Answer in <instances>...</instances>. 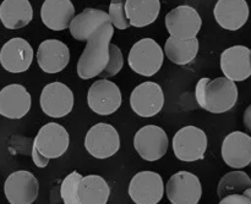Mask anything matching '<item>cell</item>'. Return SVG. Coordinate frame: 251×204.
Wrapping results in <instances>:
<instances>
[{"instance_id": "1", "label": "cell", "mask_w": 251, "mask_h": 204, "mask_svg": "<svg viewBox=\"0 0 251 204\" xmlns=\"http://www.w3.org/2000/svg\"><path fill=\"white\" fill-rule=\"evenodd\" d=\"M113 27L110 21L104 22L88 38L76 68L81 80L95 78L105 70L110 59V41L114 33Z\"/></svg>"}, {"instance_id": "2", "label": "cell", "mask_w": 251, "mask_h": 204, "mask_svg": "<svg viewBox=\"0 0 251 204\" xmlns=\"http://www.w3.org/2000/svg\"><path fill=\"white\" fill-rule=\"evenodd\" d=\"M195 98L202 109L212 114H223L237 104L238 87L227 77H203L196 85Z\"/></svg>"}, {"instance_id": "3", "label": "cell", "mask_w": 251, "mask_h": 204, "mask_svg": "<svg viewBox=\"0 0 251 204\" xmlns=\"http://www.w3.org/2000/svg\"><path fill=\"white\" fill-rule=\"evenodd\" d=\"M163 49L152 38H144L136 42L127 58L130 68L146 77L156 75L163 65Z\"/></svg>"}, {"instance_id": "4", "label": "cell", "mask_w": 251, "mask_h": 204, "mask_svg": "<svg viewBox=\"0 0 251 204\" xmlns=\"http://www.w3.org/2000/svg\"><path fill=\"white\" fill-rule=\"evenodd\" d=\"M207 136L196 126H185L173 137V152L181 161L191 163L203 159L207 149Z\"/></svg>"}, {"instance_id": "5", "label": "cell", "mask_w": 251, "mask_h": 204, "mask_svg": "<svg viewBox=\"0 0 251 204\" xmlns=\"http://www.w3.org/2000/svg\"><path fill=\"white\" fill-rule=\"evenodd\" d=\"M85 148L93 158L108 159L120 148V137L112 125L100 122L88 130L85 137Z\"/></svg>"}, {"instance_id": "6", "label": "cell", "mask_w": 251, "mask_h": 204, "mask_svg": "<svg viewBox=\"0 0 251 204\" xmlns=\"http://www.w3.org/2000/svg\"><path fill=\"white\" fill-rule=\"evenodd\" d=\"M134 147L144 160H159L168 151V136L162 127L147 125L136 132Z\"/></svg>"}, {"instance_id": "7", "label": "cell", "mask_w": 251, "mask_h": 204, "mask_svg": "<svg viewBox=\"0 0 251 204\" xmlns=\"http://www.w3.org/2000/svg\"><path fill=\"white\" fill-rule=\"evenodd\" d=\"M87 103L93 113L102 116L114 114L122 105V92L114 82L109 80H98L90 87Z\"/></svg>"}, {"instance_id": "8", "label": "cell", "mask_w": 251, "mask_h": 204, "mask_svg": "<svg viewBox=\"0 0 251 204\" xmlns=\"http://www.w3.org/2000/svg\"><path fill=\"white\" fill-rule=\"evenodd\" d=\"M166 191L172 204H199L202 196L200 180L189 171H179L171 176Z\"/></svg>"}, {"instance_id": "9", "label": "cell", "mask_w": 251, "mask_h": 204, "mask_svg": "<svg viewBox=\"0 0 251 204\" xmlns=\"http://www.w3.org/2000/svg\"><path fill=\"white\" fill-rule=\"evenodd\" d=\"M202 26V20L194 7L181 5L169 11L166 16V27L172 37L178 39L196 38Z\"/></svg>"}, {"instance_id": "10", "label": "cell", "mask_w": 251, "mask_h": 204, "mask_svg": "<svg viewBox=\"0 0 251 204\" xmlns=\"http://www.w3.org/2000/svg\"><path fill=\"white\" fill-rule=\"evenodd\" d=\"M4 192L10 204H32L38 197V180L29 171H15L7 176Z\"/></svg>"}, {"instance_id": "11", "label": "cell", "mask_w": 251, "mask_h": 204, "mask_svg": "<svg viewBox=\"0 0 251 204\" xmlns=\"http://www.w3.org/2000/svg\"><path fill=\"white\" fill-rule=\"evenodd\" d=\"M163 195V180L153 171L137 173L130 181L129 196L135 204H158Z\"/></svg>"}, {"instance_id": "12", "label": "cell", "mask_w": 251, "mask_h": 204, "mask_svg": "<svg viewBox=\"0 0 251 204\" xmlns=\"http://www.w3.org/2000/svg\"><path fill=\"white\" fill-rule=\"evenodd\" d=\"M39 102L44 114L53 119H60L73 110L74 93L64 83L51 82L43 88Z\"/></svg>"}, {"instance_id": "13", "label": "cell", "mask_w": 251, "mask_h": 204, "mask_svg": "<svg viewBox=\"0 0 251 204\" xmlns=\"http://www.w3.org/2000/svg\"><path fill=\"white\" fill-rule=\"evenodd\" d=\"M130 105L140 117L156 116L164 105L163 90L156 82L141 83L131 92Z\"/></svg>"}, {"instance_id": "14", "label": "cell", "mask_w": 251, "mask_h": 204, "mask_svg": "<svg viewBox=\"0 0 251 204\" xmlns=\"http://www.w3.org/2000/svg\"><path fill=\"white\" fill-rule=\"evenodd\" d=\"M70 137L68 131L55 122H49L41 127L33 141V146L49 160L63 157L68 151Z\"/></svg>"}, {"instance_id": "15", "label": "cell", "mask_w": 251, "mask_h": 204, "mask_svg": "<svg viewBox=\"0 0 251 204\" xmlns=\"http://www.w3.org/2000/svg\"><path fill=\"white\" fill-rule=\"evenodd\" d=\"M33 60V49L24 38H12L0 50V64L11 73L25 72Z\"/></svg>"}, {"instance_id": "16", "label": "cell", "mask_w": 251, "mask_h": 204, "mask_svg": "<svg viewBox=\"0 0 251 204\" xmlns=\"http://www.w3.org/2000/svg\"><path fill=\"white\" fill-rule=\"evenodd\" d=\"M32 98L21 85H9L0 91V115L6 119H22L31 109Z\"/></svg>"}, {"instance_id": "17", "label": "cell", "mask_w": 251, "mask_h": 204, "mask_svg": "<svg viewBox=\"0 0 251 204\" xmlns=\"http://www.w3.org/2000/svg\"><path fill=\"white\" fill-rule=\"evenodd\" d=\"M221 70L234 82L245 81L251 76L250 49L245 45H234L221 54Z\"/></svg>"}, {"instance_id": "18", "label": "cell", "mask_w": 251, "mask_h": 204, "mask_svg": "<svg viewBox=\"0 0 251 204\" xmlns=\"http://www.w3.org/2000/svg\"><path fill=\"white\" fill-rule=\"evenodd\" d=\"M222 158L228 166L243 169L251 163V137L242 131L228 135L222 143Z\"/></svg>"}, {"instance_id": "19", "label": "cell", "mask_w": 251, "mask_h": 204, "mask_svg": "<svg viewBox=\"0 0 251 204\" xmlns=\"http://www.w3.org/2000/svg\"><path fill=\"white\" fill-rule=\"evenodd\" d=\"M70 51L68 45L58 39H48L39 44L37 51V63L42 71L47 73H58L68 66Z\"/></svg>"}, {"instance_id": "20", "label": "cell", "mask_w": 251, "mask_h": 204, "mask_svg": "<svg viewBox=\"0 0 251 204\" xmlns=\"http://www.w3.org/2000/svg\"><path fill=\"white\" fill-rule=\"evenodd\" d=\"M213 15L222 28L238 31L249 19V5L247 0H218Z\"/></svg>"}, {"instance_id": "21", "label": "cell", "mask_w": 251, "mask_h": 204, "mask_svg": "<svg viewBox=\"0 0 251 204\" xmlns=\"http://www.w3.org/2000/svg\"><path fill=\"white\" fill-rule=\"evenodd\" d=\"M75 17V7L70 0H44L41 19L51 31H64Z\"/></svg>"}, {"instance_id": "22", "label": "cell", "mask_w": 251, "mask_h": 204, "mask_svg": "<svg viewBox=\"0 0 251 204\" xmlns=\"http://www.w3.org/2000/svg\"><path fill=\"white\" fill-rule=\"evenodd\" d=\"M33 19V9L28 0H4L0 5V21L7 29L27 26Z\"/></svg>"}, {"instance_id": "23", "label": "cell", "mask_w": 251, "mask_h": 204, "mask_svg": "<svg viewBox=\"0 0 251 204\" xmlns=\"http://www.w3.org/2000/svg\"><path fill=\"white\" fill-rule=\"evenodd\" d=\"M110 21L109 15L102 10L85 9L81 14L74 17L70 23V33L76 41L87 42L91 34L97 31L104 22Z\"/></svg>"}, {"instance_id": "24", "label": "cell", "mask_w": 251, "mask_h": 204, "mask_svg": "<svg viewBox=\"0 0 251 204\" xmlns=\"http://www.w3.org/2000/svg\"><path fill=\"white\" fill-rule=\"evenodd\" d=\"M77 196L81 204H107L110 188L102 176L88 175L81 179Z\"/></svg>"}, {"instance_id": "25", "label": "cell", "mask_w": 251, "mask_h": 204, "mask_svg": "<svg viewBox=\"0 0 251 204\" xmlns=\"http://www.w3.org/2000/svg\"><path fill=\"white\" fill-rule=\"evenodd\" d=\"M125 10L131 26L140 28L156 21L161 11V2L159 0H126Z\"/></svg>"}, {"instance_id": "26", "label": "cell", "mask_w": 251, "mask_h": 204, "mask_svg": "<svg viewBox=\"0 0 251 204\" xmlns=\"http://www.w3.org/2000/svg\"><path fill=\"white\" fill-rule=\"evenodd\" d=\"M166 55L172 63L176 65H186L196 58L199 53V41L194 39H178L169 37L164 45Z\"/></svg>"}, {"instance_id": "27", "label": "cell", "mask_w": 251, "mask_h": 204, "mask_svg": "<svg viewBox=\"0 0 251 204\" xmlns=\"http://www.w3.org/2000/svg\"><path fill=\"white\" fill-rule=\"evenodd\" d=\"M251 187V179L244 171H232L221 179L218 183V197H227L229 195H242L245 190Z\"/></svg>"}, {"instance_id": "28", "label": "cell", "mask_w": 251, "mask_h": 204, "mask_svg": "<svg viewBox=\"0 0 251 204\" xmlns=\"http://www.w3.org/2000/svg\"><path fill=\"white\" fill-rule=\"evenodd\" d=\"M83 176L77 171H73L63 180L60 186V196L64 204H81L77 196V188Z\"/></svg>"}, {"instance_id": "29", "label": "cell", "mask_w": 251, "mask_h": 204, "mask_svg": "<svg viewBox=\"0 0 251 204\" xmlns=\"http://www.w3.org/2000/svg\"><path fill=\"white\" fill-rule=\"evenodd\" d=\"M126 0H112L109 6V19L113 26L117 29H127L131 23L127 19L126 10H125Z\"/></svg>"}, {"instance_id": "30", "label": "cell", "mask_w": 251, "mask_h": 204, "mask_svg": "<svg viewBox=\"0 0 251 204\" xmlns=\"http://www.w3.org/2000/svg\"><path fill=\"white\" fill-rule=\"evenodd\" d=\"M124 66V58H123L122 50L118 48L115 44L110 43V59L109 63H108L105 70L100 73V77L108 78L115 76L117 73L120 72V70Z\"/></svg>"}, {"instance_id": "31", "label": "cell", "mask_w": 251, "mask_h": 204, "mask_svg": "<svg viewBox=\"0 0 251 204\" xmlns=\"http://www.w3.org/2000/svg\"><path fill=\"white\" fill-rule=\"evenodd\" d=\"M220 204H251V201L244 195H229L222 198Z\"/></svg>"}, {"instance_id": "32", "label": "cell", "mask_w": 251, "mask_h": 204, "mask_svg": "<svg viewBox=\"0 0 251 204\" xmlns=\"http://www.w3.org/2000/svg\"><path fill=\"white\" fill-rule=\"evenodd\" d=\"M32 160L38 168H46L49 163V159L46 158L34 146L32 147Z\"/></svg>"}, {"instance_id": "33", "label": "cell", "mask_w": 251, "mask_h": 204, "mask_svg": "<svg viewBox=\"0 0 251 204\" xmlns=\"http://www.w3.org/2000/svg\"><path fill=\"white\" fill-rule=\"evenodd\" d=\"M243 121H244L245 127L251 132V104L247 108L244 112V116H243Z\"/></svg>"}, {"instance_id": "34", "label": "cell", "mask_w": 251, "mask_h": 204, "mask_svg": "<svg viewBox=\"0 0 251 204\" xmlns=\"http://www.w3.org/2000/svg\"><path fill=\"white\" fill-rule=\"evenodd\" d=\"M242 195H244V196H247L248 198H249V200L251 201V187L250 188H248V190H245L244 192L242 193Z\"/></svg>"}, {"instance_id": "35", "label": "cell", "mask_w": 251, "mask_h": 204, "mask_svg": "<svg viewBox=\"0 0 251 204\" xmlns=\"http://www.w3.org/2000/svg\"><path fill=\"white\" fill-rule=\"evenodd\" d=\"M250 61H251V49H250Z\"/></svg>"}]
</instances>
